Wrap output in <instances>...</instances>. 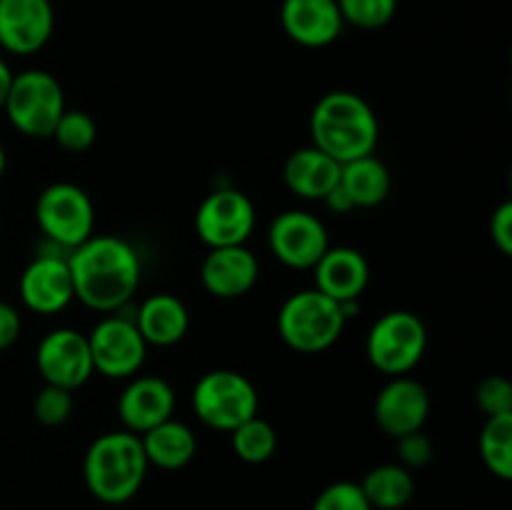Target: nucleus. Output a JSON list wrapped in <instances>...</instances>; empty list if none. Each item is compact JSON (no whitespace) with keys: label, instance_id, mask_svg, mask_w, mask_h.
Wrapping results in <instances>:
<instances>
[{"label":"nucleus","instance_id":"obj_24","mask_svg":"<svg viewBox=\"0 0 512 510\" xmlns=\"http://www.w3.org/2000/svg\"><path fill=\"white\" fill-rule=\"evenodd\" d=\"M360 490L373 510H400L415 495L413 470L403 468L400 463L378 465L365 475Z\"/></svg>","mask_w":512,"mask_h":510},{"label":"nucleus","instance_id":"obj_6","mask_svg":"<svg viewBox=\"0 0 512 510\" xmlns=\"http://www.w3.org/2000/svg\"><path fill=\"white\" fill-rule=\"evenodd\" d=\"M3 110L20 135L48 140L65 110V93L53 73L30 68L13 75Z\"/></svg>","mask_w":512,"mask_h":510},{"label":"nucleus","instance_id":"obj_17","mask_svg":"<svg viewBox=\"0 0 512 510\" xmlns=\"http://www.w3.org/2000/svg\"><path fill=\"white\" fill-rule=\"evenodd\" d=\"M260 278V263L245 245L210 248L200 265V283L213 298H243L255 288Z\"/></svg>","mask_w":512,"mask_h":510},{"label":"nucleus","instance_id":"obj_11","mask_svg":"<svg viewBox=\"0 0 512 510\" xmlns=\"http://www.w3.org/2000/svg\"><path fill=\"white\" fill-rule=\"evenodd\" d=\"M48 243V240H45ZM20 275V300L35 315H55L75 300L73 278L68 268V250L48 243Z\"/></svg>","mask_w":512,"mask_h":510},{"label":"nucleus","instance_id":"obj_21","mask_svg":"<svg viewBox=\"0 0 512 510\" xmlns=\"http://www.w3.org/2000/svg\"><path fill=\"white\" fill-rule=\"evenodd\" d=\"M283 180L303 200H323L340 180V163L315 145L293 150L283 165Z\"/></svg>","mask_w":512,"mask_h":510},{"label":"nucleus","instance_id":"obj_2","mask_svg":"<svg viewBox=\"0 0 512 510\" xmlns=\"http://www.w3.org/2000/svg\"><path fill=\"white\" fill-rule=\"evenodd\" d=\"M310 138L318 150L350 163L363 155H373L380 140V123L373 105L353 90H330L310 113Z\"/></svg>","mask_w":512,"mask_h":510},{"label":"nucleus","instance_id":"obj_30","mask_svg":"<svg viewBox=\"0 0 512 510\" xmlns=\"http://www.w3.org/2000/svg\"><path fill=\"white\" fill-rule=\"evenodd\" d=\"M310 510H373L368 498L360 490V483L353 480H338V483L328 485L320 490Z\"/></svg>","mask_w":512,"mask_h":510},{"label":"nucleus","instance_id":"obj_27","mask_svg":"<svg viewBox=\"0 0 512 510\" xmlns=\"http://www.w3.org/2000/svg\"><path fill=\"white\" fill-rule=\"evenodd\" d=\"M50 138L68 153H85L98 140V125H95L93 115H88L85 110L65 108Z\"/></svg>","mask_w":512,"mask_h":510},{"label":"nucleus","instance_id":"obj_20","mask_svg":"<svg viewBox=\"0 0 512 510\" xmlns=\"http://www.w3.org/2000/svg\"><path fill=\"white\" fill-rule=\"evenodd\" d=\"M135 328L140 330L143 340L155 348H170L188 335L190 313L180 298L170 293H155L135 305L133 313Z\"/></svg>","mask_w":512,"mask_h":510},{"label":"nucleus","instance_id":"obj_16","mask_svg":"<svg viewBox=\"0 0 512 510\" xmlns=\"http://www.w3.org/2000/svg\"><path fill=\"white\" fill-rule=\"evenodd\" d=\"M173 385L158 375H138L130 378L118 398V415L125 430L135 435L148 433L155 425L165 423L175 413Z\"/></svg>","mask_w":512,"mask_h":510},{"label":"nucleus","instance_id":"obj_10","mask_svg":"<svg viewBox=\"0 0 512 510\" xmlns=\"http://www.w3.org/2000/svg\"><path fill=\"white\" fill-rule=\"evenodd\" d=\"M255 230V205L243 190L218 188L195 210V233L208 248L245 245Z\"/></svg>","mask_w":512,"mask_h":510},{"label":"nucleus","instance_id":"obj_33","mask_svg":"<svg viewBox=\"0 0 512 510\" xmlns=\"http://www.w3.org/2000/svg\"><path fill=\"white\" fill-rule=\"evenodd\" d=\"M490 240H493L495 248L500 250V255L510 258L512 255V203L505 200L498 208L493 210V218H490Z\"/></svg>","mask_w":512,"mask_h":510},{"label":"nucleus","instance_id":"obj_34","mask_svg":"<svg viewBox=\"0 0 512 510\" xmlns=\"http://www.w3.org/2000/svg\"><path fill=\"white\" fill-rule=\"evenodd\" d=\"M20 333H23V320L20 313L10 303L0 300V353L13 348L18 343Z\"/></svg>","mask_w":512,"mask_h":510},{"label":"nucleus","instance_id":"obj_36","mask_svg":"<svg viewBox=\"0 0 512 510\" xmlns=\"http://www.w3.org/2000/svg\"><path fill=\"white\" fill-rule=\"evenodd\" d=\"M13 70H10V65L5 63L3 58H0V110H3L5 105V98H8V90H10V83H13Z\"/></svg>","mask_w":512,"mask_h":510},{"label":"nucleus","instance_id":"obj_23","mask_svg":"<svg viewBox=\"0 0 512 510\" xmlns=\"http://www.w3.org/2000/svg\"><path fill=\"white\" fill-rule=\"evenodd\" d=\"M148 465L160 470H180L198 453V438L193 430L180 420L168 418L165 423L155 425L148 433L140 435Z\"/></svg>","mask_w":512,"mask_h":510},{"label":"nucleus","instance_id":"obj_26","mask_svg":"<svg viewBox=\"0 0 512 510\" xmlns=\"http://www.w3.org/2000/svg\"><path fill=\"white\" fill-rule=\"evenodd\" d=\"M230 440H233L235 455L250 465L268 463L278 450V433H275L273 423L260 415H253L235 430H230Z\"/></svg>","mask_w":512,"mask_h":510},{"label":"nucleus","instance_id":"obj_13","mask_svg":"<svg viewBox=\"0 0 512 510\" xmlns=\"http://www.w3.org/2000/svg\"><path fill=\"white\" fill-rule=\"evenodd\" d=\"M35 365H38V373L43 375L45 385H58V388L75 393L95 373L88 335L73 328L50 330L38 343Z\"/></svg>","mask_w":512,"mask_h":510},{"label":"nucleus","instance_id":"obj_28","mask_svg":"<svg viewBox=\"0 0 512 510\" xmlns=\"http://www.w3.org/2000/svg\"><path fill=\"white\" fill-rule=\"evenodd\" d=\"M345 25L360 30L385 28L398 13V0H338Z\"/></svg>","mask_w":512,"mask_h":510},{"label":"nucleus","instance_id":"obj_29","mask_svg":"<svg viewBox=\"0 0 512 510\" xmlns=\"http://www.w3.org/2000/svg\"><path fill=\"white\" fill-rule=\"evenodd\" d=\"M73 393L58 385H43L33 400V415L40 425L58 428L73 415Z\"/></svg>","mask_w":512,"mask_h":510},{"label":"nucleus","instance_id":"obj_32","mask_svg":"<svg viewBox=\"0 0 512 510\" xmlns=\"http://www.w3.org/2000/svg\"><path fill=\"white\" fill-rule=\"evenodd\" d=\"M433 440L423 433V430H415V433L403 435L398 438V458L400 465L408 470H418L425 468V465L433 460Z\"/></svg>","mask_w":512,"mask_h":510},{"label":"nucleus","instance_id":"obj_37","mask_svg":"<svg viewBox=\"0 0 512 510\" xmlns=\"http://www.w3.org/2000/svg\"><path fill=\"white\" fill-rule=\"evenodd\" d=\"M5 168H8V155H5L3 143H0V178L5 175Z\"/></svg>","mask_w":512,"mask_h":510},{"label":"nucleus","instance_id":"obj_19","mask_svg":"<svg viewBox=\"0 0 512 510\" xmlns=\"http://www.w3.org/2000/svg\"><path fill=\"white\" fill-rule=\"evenodd\" d=\"M315 290L345 303L360 300L370 283V265L360 250L350 245H330L323 258L313 265Z\"/></svg>","mask_w":512,"mask_h":510},{"label":"nucleus","instance_id":"obj_31","mask_svg":"<svg viewBox=\"0 0 512 510\" xmlns=\"http://www.w3.org/2000/svg\"><path fill=\"white\" fill-rule=\"evenodd\" d=\"M475 400L488 418L512 413V383L505 375H488L478 383Z\"/></svg>","mask_w":512,"mask_h":510},{"label":"nucleus","instance_id":"obj_12","mask_svg":"<svg viewBox=\"0 0 512 510\" xmlns=\"http://www.w3.org/2000/svg\"><path fill=\"white\" fill-rule=\"evenodd\" d=\"M268 245L275 258L293 270H313L330 248L328 228L318 215L290 208L273 218L268 228Z\"/></svg>","mask_w":512,"mask_h":510},{"label":"nucleus","instance_id":"obj_15","mask_svg":"<svg viewBox=\"0 0 512 510\" xmlns=\"http://www.w3.org/2000/svg\"><path fill=\"white\" fill-rule=\"evenodd\" d=\"M55 28L50 0H0V48L10 55H33L45 48Z\"/></svg>","mask_w":512,"mask_h":510},{"label":"nucleus","instance_id":"obj_9","mask_svg":"<svg viewBox=\"0 0 512 510\" xmlns=\"http://www.w3.org/2000/svg\"><path fill=\"white\" fill-rule=\"evenodd\" d=\"M88 345L93 370L110 380H130L138 375L148 353V343L135 328L133 318L120 313L100 318L88 333Z\"/></svg>","mask_w":512,"mask_h":510},{"label":"nucleus","instance_id":"obj_14","mask_svg":"<svg viewBox=\"0 0 512 510\" xmlns=\"http://www.w3.org/2000/svg\"><path fill=\"white\" fill-rule=\"evenodd\" d=\"M430 415V393L420 380L410 375L390 378L380 388L373 403V418L378 428L390 438H403V435L423 430L425 420Z\"/></svg>","mask_w":512,"mask_h":510},{"label":"nucleus","instance_id":"obj_18","mask_svg":"<svg viewBox=\"0 0 512 510\" xmlns=\"http://www.w3.org/2000/svg\"><path fill=\"white\" fill-rule=\"evenodd\" d=\"M280 25L293 43L303 48H325L340 38L345 20L338 0H283Z\"/></svg>","mask_w":512,"mask_h":510},{"label":"nucleus","instance_id":"obj_7","mask_svg":"<svg viewBox=\"0 0 512 510\" xmlns=\"http://www.w3.org/2000/svg\"><path fill=\"white\" fill-rule=\"evenodd\" d=\"M425 350H428V328L410 310L383 313L370 325L365 338V355L370 365L390 378L413 373Z\"/></svg>","mask_w":512,"mask_h":510},{"label":"nucleus","instance_id":"obj_35","mask_svg":"<svg viewBox=\"0 0 512 510\" xmlns=\"http://www.w3.org/2000/svg\"><path fill=\"white\" fill-rule=\"evenodd\" d=\"M323 203H325V208L333 210V213H338V215H345V213H350V210H355L353 203H350V198L345 195V190L340 188V185H335V188L325 195Z\"/></svg>","mask_w":512,"mask_h":510},{"label":"nucleus","instance_id":"obj_4","mask_svg":"<svg viewBox=\"0 0 512 510\" xmlns=\"http://www.w3.org/2000/svg\"><path fill=\"white\" fill-rule=\"evenodd\" d=\"M345 315L338 300L320 290L308 288L290 295L278 310V333L295 353L315 355L340 340L345 330Z\"/></svg>","mask_w":512,"mask_h":510},{"label":"nucleus","instance_id":"obj_25","mask_svg":"<svg viewBox=\"0 0 512 510\" xmlns=\"http://www.w3.org/2000/svg\"><path fill=\"white\" fill-rule=\"evenodd\" d=\"M480 458L495 478H512V413L485 420L480 430Z\"/></svg>","mask_w":512,"mask_h":510},{"label":"nucleus","instance_id":"obj_3","mask_svg":"<svg viewBox=\"0 0 512 510\" xmlns=\"http://www.w3.org/2000/svg\"><path fill=\"white\" fill-rule=\"evenodd\" d=\"M140 435L130 430H110L88 445L83 458V480L95 500L105 505L128 503L143 488L148 475Z\"/></svg>","mask_w":512,"mask_h":510},{"label":"nucleus","instance_id":"obj_5","mask_svg":"<svg viewBox=\"0 0 512 510\" xmlns=\"http://www.w3.org/2000/svg\"><path fill=\"white\" fill-rule=\"evenodd\" d=\"M193 413L203 425L213 430L238 428L248 418L258 415L260 398L253 380L238 370L218 368L200 375L193 385Z\"/></svg>","mask_w":512,"mask_h":510},{"label":"nucleus","instance_id":"obj_22","mask_svg":"<svg viewBox=\"0 0 512 510\" xmlns=\"http://www.w3.org/2000/svg\"><path fill=\"white\" fill-rule=\"evenodd\" d=\"M340 188L350 198L353 208H375L385 203L393 188V175L388 165L373 155H363L340 165Z\"/></svg>","mask_w":512,"mask_h":510},{"label":"nucleus","instance_id":"obj_8","mask_svg":"<svg viewBox=\"0 0 512 510\" xmlns=\"http://www.w3.org/2000/svg\"><path fill=\"white\" fill-rule=\"evenodd\" d=\"M35 223L48 243L63 250L78 248L95 235V205L75 183H50L35 200Z\"/></svg>","mask_w":512,"mask_h":510},{"label":"nucleus","instance_id":"obj_1","mask_svg":"<svg viewBox=\"0 0 512 510\" xmlns=\"http://www.w3.org/2000/svg\"><path fill=\"white\" fill-rule=\"evenodd\" d=\"M75 300L95 313H115L138 293L143 265L133 245L120 235H90L68 253Z\"/></svg>","mask_w":512,"mask_h":510}]
</instances>
